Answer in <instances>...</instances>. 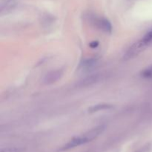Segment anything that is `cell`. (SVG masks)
Listing matches in <instances>:
<instances>
[{"mask_svg": "<svg viewBox=\"0 0 152 152\" xmlns=\"http://www.w3.org/2000/svg\"><path fill=\"white\" fill-rule=\"evenodd\" d=\"M152 42V30L150 31L149 32L147 33L142 39L138 40L137 42L132 45L129 50L126 51V54L124 55L123 58L124 59L127 60V59H133L136 56L143 51L148 45Z\"/></svg>", "mask_w": 152, "mask_h": 152, "instance_id": "7a4b0ae2", "label": "cell"}, {"mask_svg": "<svg viewBox=\"0 0 152 152\" xmlns=\"http://www.w3.org/2000/svg\"><path fill=\"white\" fill-rule=\"evenodd\" d=\"M142 77L147 79H152V65L144 70L142 73Z\"/></svg>", "mask_w": 152, "mask_h": 152, "instance_id": "52a82bcc", "label": "cell"}, {"mask_svg": "<svg viewBox=\"0 0 152 152\" xmlns=\"http://www.w3.org/2000/svg\"><path fill=\"white\" fill-rule=\"evenodd\" d=\"M113 108V105L111 104H107V103H101L97 104V105H93L88 108V111L90 113H95L98 112L100 111H105V110L111 109Z\"/></svg>", "mask_w": 152, "mask_h": 152, "instance_id": "5b68a950", "label": "cell"}, {"mask_svg": "<svg viewBox=\"0 0 152 152\" xmlns=\"http://www.w3.org/2000/svg\"><path fill=\"white\" fill-rule=\"evenodd\" d=\"M98 45H99V43L97 42H95V41H94V42H92L90 44V46L91 48H96L98 46Z\"/></svg>", "mask_w": 152, "mask_h": 152, "instance_id": "ba28073f", "label": "cell"}, {"mask_svg": "<svg viewBox=\"0 0 152 152\" xmlns=\"http://www.w3.org/2000/svg\"><path fill=\"white\" fill-rule=\"evenodd\" d=\"M23 148H17V147H9V148H2L0 152H22Z\"/></svg>", "mask_w": 152, "mask_h": 152, "instance_id": "8992f818", "label": "cell"}, {"mask_svg": "<svg viewBox=\"0 0 152 152\" xmlns=\"http://www.w3.org/2000/svg\"><path fill=\"white\" fill-rule=\"evenodd\" d=\"M96 24L98 28L105 33H111L112 26L109 21L104 18H100L96 20Z\"/></svg>", "mask_w": 152, "mask_h": 152, "instance_id": "277c9868", "label": "cell"}, {"mask_svg": "<svg viewBox=\"0 0 152 152\" xmlns=\"http://www.w3.org/2000/svg\"><path fill=\"white\" fill-rule=\"evenodd\" d=\"M104 130H105V126H99L96 128H94L88 132L84 133L83 134L73 137L71 140H69L63 146L61 147L59 151H65V150L71 149V148H75L77 146H80L83 144L91 142L93 140L96 139L100 134L102 133Z\"/></svg>", "mask_w": 152, "mask_h": 152, "instance_id": "6da1fadb", "label": "cell"}, {"mask_svg": "<svg viewBox=\"0 0 152 152\" xmlns=\"http://www.w3.org/2000/svg\"><path fill=\"white\" fill-rule=\"evenodd\" d=\"M63 74V71L62 70H56L54 71H50L44 78V83L47 85L53 84L59 80Z\"/></svg>", "mask_w": 152, "mask_h": 152, "instance_id": "3957f363", "label": "cell"}]
</instances>
